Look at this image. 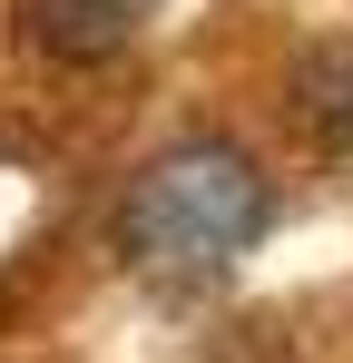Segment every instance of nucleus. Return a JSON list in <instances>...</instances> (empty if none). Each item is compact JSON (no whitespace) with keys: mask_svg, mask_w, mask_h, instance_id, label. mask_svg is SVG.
<instances>
[{"mask_svg":"<svg viewBox=\"0 0 353 363\" xmlns=\"http://www.w3.org/2000/svg\"><path fill=\"white\" fill-rule=\"evenodd\" d=\"M324 79H344V108H314V118L334 128V147H353V50H344V60H324Z\"/></svg>","mask_w":353,"mask_h":363,"instance_id":"3","label":"nucleus"},{"mask_svg":"<svg viewBox=\"0 0 353 363\" xmlns=\"http://www.w3.org/2000/svg\"><path fill=\"white\" fill-rule=\"evenodd\" d=\"M20 20L50 60H118L147 30V0H20Z\"/></svg>","mask_w":353,"mask_h":363,"instance_id":"2","label":"nucleus"},{"mask_svg":"<svg viewBox=\"0 0 353 363\" xmlns=\"http://www.w3.org/2000/svg\"><path fill=\"white\" fill-rule=\"evenodd\" d=\"M255 236H265V177H255L245 147H216V138H186L167 157H147L128 206H118V245L138 265H176V275L226 265Z\"/></svg>","mask_w":353,"mask_h":363,"instance_id":"1","label":"nucleus"}]
</instances>
